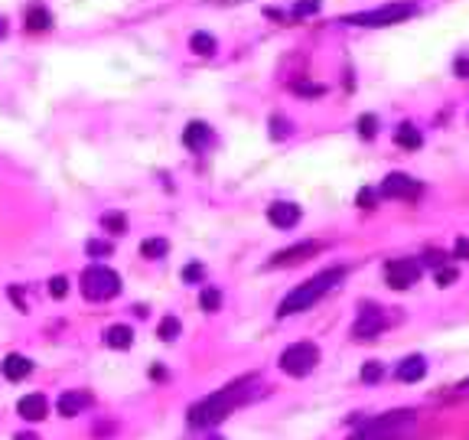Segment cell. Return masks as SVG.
I'll list each match as a JSON object with an SVG mask.
<instances>
[{"instance_id": "20", "label": "cell", "mask_w": 469, "mask_h": 440, "mask_svg": "<svg viewBox=\"0 0 469 440\" xmlns=\"http://www.w3.org/2000/svg\"><path fill=\"white\" fill-rule=\"evenodd\" d=\"M394 141H398V147H404V150H417L424 137H421V131H417L414 124H401L398 134H394Z\"/></svg>"}, {"instance_id": "24", "label": "cell", "mask_w": 469, "mask_h": 440, "mask_svg": "<svg viewBox=\"0 0 469 440\" xmlns=\"http://www.w3.org/2000/svg\"><path fill=\"white\" fill-rule=\"evenodd\" d=\"M183 333V326H179V319L176 317H163L160 319V329H157V336L160 339H167V343H173V339Z\"/></svg>"}, {"instance_id": "39", "label": "cell", "mask_w": 469, "mask_h": 440, "mask_svg": "<svg viewBox=\"0 0 469 440\" xmlns=\"http://www.w3.org/2000/svg\"><path fill=\"white\" fill-rule=\"evenodd\" d=\"M13 440H39V437H36V434H17Z\"/></svg>"}, {"instance_id": "31", "label": "cell", "mask_w": 469, "mask_h": 440, "mask_svg": "<svg viewBox=\"0 0 469 440\" xmlns=\"http://www.w3.org/2000/svg\"><path fill=\"white\" fill-rule=\"evenodd\" d=\"M456 277H460V271H456V268H440V271H437V284H440V287H450V284H456Z\"/></svg>"}, {"instance_id": "10", "label": "cell", "mask_w": 469, "mask_h": 440, "mask_svg": "<svg viewBox=\"0 0 469 440\" xmlns=\"http://www.w3.org/2000/svg\"><path fill=\"white\" fill-rule=\"evenodd\" d=\"M23 29L27 33H46V29H52V13L46 10V4L33 0V4L23 7Z\"/></svg>"}, {"instance_id": "25", "label": "cell", "mask_w": 469, "mask_h": 440, "mask_svg": "<svg viewBox=\"0 0 469 440\" xmlns=\"http://www.w3.org/2000/svg\"><path fill=\"white\" fill-rule=\"evenodd\" d=\"M290 134H293V124L287 121V118H281V114H274V118H271V137H274V141L290 137Z\"/></svg>"}, {"instance_id": "40", "label": "cell", "mask_w": 469, "mask_h": 440, "mask_svg": "<svg viewBox=\"0 0 469 440\" xmlns=\"http://www.w3.org/2000/svg\"><path fill=\"white\" fill-rule=\"evenodd\" d=\"M460 388H463V392H469V378H466V382H460Z\"/></svg>"}, {"instance_id": "32", "label": "cell", "mask_w": 469, "mask_h": 440, "mask_svg": "<svg viewBox=\"0 0 469 440\" xmlns=\"http://www.w3.org/2000/svg\"><path fill=\"white\" fill-rule=\"evenodd\" d=\"M183 281L186 284L202 281V264H189V268H183Z\"/></svg>"}, {"instance_id": "30", "label": "cell", "mask_w": 469, "mask_h": 440, "mask_svg": "<svg viewBox=\"0 0 469 440\" xmlns=\"http://www.w3.org/2000/svg\"><path fill=\"white\" fill-rule=\"evenodd\" d=\"M66 294H69V281H66V277H52V281H49V297L62 300Z\"/></svg>"}, {"instance_id": "18", "label": "cell", "mask_w": 469, "mask_h": 440, "mask_svg": "<svg viewBox=\"0 0 469 440\" xmlns=\"http://www.w3.org/2000/svg\"><path fill=\"white\" fill-rule=\"evenodd\" d=\"M131 343H134V333H131V326H108L104 329V346H111V349H131Z\"/></svg>"}, {"instance_id": "19", "label": "cell", "mask_w": 469, "mask_h": 440, "mask_svg": "<svg viewBox=\"0 0 469 440\" xmlns=\"http://www.w3.org/2000/svg\"><path fill=\"white\" fill-rule=\"evenodd\" d=\"M189 49H192L196 56H216L218 39L212 36V33H206V29H199V33H192V36H189Z\"/></svg>"}, {"instance_id": "33", "label": "cell", "mask_w": 469, "mask_h": 440, "mask_svg": "<svg viewBox=\"0 0 469 440\" xmlns=\"http://www.w3.org/2000/svg\"><path fill=\"white\" fill-rule=\"evenodd\" d=\"M362 378H365V382H378V378H382V366H378V362H368V366L362 369Z\"/></svg>"}, {"instance_id": "5", "label": "cell", "mask_w": 469, "mask_h": 440, "mask_svg": "<svg viewBox=\"0 0 469 440\" xmlns=\"http://www.w3.org/2000/svg\"><path fill=\"white\" fill-rule=\"evenodd\" d=\"M414 424V411H391V414H382L375 421H368L358 434V440H388L394 434H401L404 427Z\"/></svg>"}, {"instance_id": "37", "label": "cell", "mask_w": 469, "mask_h": 440, "mask_svg": "<svg viewBox=\"0 0 469 440\" xmlns=\"http://www.w3.org/2000/svg\"><path fill=\"white\" fill-rule=\"evenodd\" d=\"M456 258H469V238H460V242H456Z\"/></svg>"}, {"instance_id": "17", "label": "cell", "mask_w": 469, "mask_h": 440, "mask_svg": "<svg viewBox=\"0 0 469 440\" xmlns=\"http://www.w3.org/2000/svg\"><path fill=\"white\" fill-rule=\"evenodd\" d=\"M424 375H427V362H424L421 356H407L401 366H398V378H401V382H421Z\"/></svg>"}, {"instance_id": "28", "label": "cell", "mask_w": 469, "mask_h": 440, "mask_svg": "<svg viewBox=\"0 0 469 440\" xmlns=\"http://www.w3.org/2000/svg\"><path fill=\"white\" fill-rule=\"evenodd\" d=\"M293 92H297V95H303V98H319V95H326V85L297 82V85H293Z\"/></svg>"}, {"instance_id": "35", "label": "cell", "mask_w": 469, "mask_h": 440, "mask_svg": "<svg viewBox=\"0 0 469 440\" xmlns=\"http://www.w3.org/2000/svg\"><path fill=\"white\" fill-rule=\"evenodd\" d=\"M10 297H13V303H17L23 313H27V297H23V291H20V287H10Z\"/></svg>"}, {"instance_id": "27", "label": "cell", "mask_w": 469, "mask_h": 440, "mask_svg": "<svg viewBox=\"0 0 469 440\" xmlns=\"http://www.w3.org/2000/svg\"><path fill=\"white\" fill-rule=\"evenodd\" d=\"M358 134H362L365 141L375 137V134H378V118H375V114H362V118H358Z\"/></svg>"}, {"instance_id": "29", "label": "cell", "mask_w": 469, "mask_h": 440, "mask_svg": "<svg viewBox=\"0 0 469 440\" xmlns=\"http://www.w3.org/2000/svg\"><path fill=\"white\" fill-rule=\"evenodd\" d=\"M310 13H319V0H297L293 17H310Z\"/></svg>"}, {"instance_id": "7", "label": "cell", "mask_w": 469, "mask_h": 440, "mask_svg": "<svg viewBox=\"0 0 469 440\" xmlns=\"http://www.w3.org/2000/svg\"><path fill=\"white\" fill-rule=\"evenodd\" d=\"M385 281H388V287H394V291H407L411 284L421 281V264L414 261V258L388 261L385 264Z\"/></svg>"}, {"instance_id": "15", "label": "cell", "mask_w": 469, "mask_h": 440, "mask_svg": "<svg viewBox=\"0 0 469 440\" xmlns=\"http://www.w3.org/2000/svg\"><path fill=\"white\" fill-rule=\"evenodd\" d=\"M0 366H4V375H7L10 382H20V378H27V375L33 372V362H29L27 356H20V352H10Z\"/></svg>"}, {"instance_id": "12", "label": "cell", "mask_w": 469, "mask_h": 440, "mask_svg": "<svg viewBox=\"0 0 469 440\" xmlns=\"http://www.w3.org/2000/svg\"><path fill=\"white\" fill-rule=\"evenodd\" d=\"M319 252V242H300V245H293V248H284V252H277L271 258V264H297L303 261V258H313V254Z\"/></svg>"}, {"instance_id": "22", "label": "cell", "mask_w": 469, "mask_h": 440, "mask_svg": "<svg viewBox=\"0 0 469 440\" xmlns=\"http://www.w3.org/2000/svg\"><path fill=\"white\" fill-rule=\"evenodd\" d=\"M102 225H104V232H111V235H124V232H127V219H124L121 212H104Z\"/></svg>"}, {"instance_id": "8", "label": "cell", "mask_w": 469, "mask_h": 440, "mask_svg": "<svg viewBox=\"0 0 469 440\" xmlns=\"http://www.w3.org/2000/svg\"><path fill=\"white\" fill-rule=\"evenodd\" d=\"M421 183L414 177H407V173H388L385 179H382V196H388V199H417L421 196Z\"/></svg>"}, {"instance_id": "11", "label": "cell", "mask_w": 469, "mask_h": 440, "mask_svg": "<svg viewBox=\"0 0 469 440\" xmlns=\"http://www.w3.org/2000/svg\"><path fill=\"white\" fill-rule=\"evenodd\" d=\"M267 222L274 228H293V225L300 222V209L293 206V202H271L267 206Z\"/></svg>"}, {"instance_id": "6", "label": "cell", "mask_w": 469, "mask_h": 440, "mask_svg": "<svg viewBox=\"0 0 469 440\" xmlns=\"http://www.w3.org/2000/svg\"><path fill=\"white\" fill-rule=\"evenodd\" d=\"M319 362V349L313 346V343H293V346H287L281 352V369L287 375H310L313 369H316Z\"/></svg>"}, {"instance_id": "9", "label": "cell", "mask_w": 469, "mask_h": 440, "mask_svg": "<svg viewBox=\"0 0 469 440\" xmlns=\"http://www.w3.org/2000/svg\"><path fill=\"white\" fill-rule=\"evenodd\" d=\"M385 329V317L375 303H362V313H358L356 326H352V336L356 339H375L378 333Z\"/></svg>"}, {"instance_id": "26", "label": "cell", "mask_w": 469, "mask_h": 440, "mask_svg": "<svg viewBox=\"0 0 469 440\" xmlns=\"http://www.w3.org/2000/svg\"><path fill=\"white\" fill-rule=\"evenodd\" d=\"M85 252H88V258H108L114 248H111V242H104V238H92V242L85 245Z\"/></svg>"}, {"instance_id": "34", "label": "cell", "mask_w": 469, "mask_h": 440, "mask_svg": "<svg viewBox=\"0 0 469 440\" xmlns=\"http://www.w3.org/2000/svg\"><path fill=\"white\" fill-rule=\"evenodd\" d=\"M372 202H375V193H372V189H362V193H358V206L372 209Z\"/></svg>"}, {"instance_id": "2", "label": "cell", "mask_w": 469, "mask_h": 440, "mask_svg": "<svg viewBox=\"0 0 469 440\" xmlns=\"http://www.w3.org/2000/svg\"><path fill=\"white\" fill-rule=\"evenodd\" d=\"M238 398H241V382L228 385V388H222V392H216V394H209V398H202L199 404H192V411H189V424H192V427L218 424L234 408Z\"/></svg>"}, {"instance_id": "36", "label": "cell", "mask_w": 469, "mask_h": 440, "mask_svg": "<svg viewBox=\"0 0 469 440\" xmlns=\"http://www.w3.org/2000/svg\"><path fill=\"white\" fill-rule=\"evenodd\" d=\"M456 75H460V78H469V59L466 56L456 59Z\"/></svg>"}, {"instance_id": "16", "label": "cell", "mask_w": 469, "mask_h": 440, "mask_svg": "<svg viewBox=\"0 0 469 440\" xmlns=\"http://www.w3.org/2000/svg\"><path fill=\"white\" fill-rule=\"evenodd\" d=\"M209 137H212V131H209V124L206 121H192L183 131V144H186L189 150H202L209 147Z\"/></svg>"}, {"instance_id": "21", "label": "cell", "mask_w": 469, "mask_h": 440, "mask_svg": "<svg viewBox=\"0 0 469 440\" xmlns=\"http://www.w3.org/2000/svg\"><path fill=\"white\" fill-rule=\"evenodd\" d=\"M167 252H169V242H167V238H147V242H141V254H144V258H150V261L163 258Z\"/></svg>"}, {"instance_id": "38", "label": "cell", "mask_w": 469, "mask_h": 440, "mask_svg": "<svg viewBox=\"0 0 469 440\" xmlns=\"http://www.w3.org/2000/svg\"><path fill=\"white\" fill-rule=\"evenodd\" d=\"M7 36V17H0V39Z\"/></svg>"}, {"instance_id": "3", "label": "cell", "mask_w": 469, "mask_h": 440, "mask_svg": "<svg viewBox=\"0 0 469 440\" xmlns=\"http://www.w3.org/2000/svg\"><path fill=\"white\" fill-rule=\"evenodd\" d=\"M78 284H82V294L88 300H111V297H118V291H121V277H118L111 268H104V264L85 268Z\"/></svg>"}, {"instance_id": "14", "label": "cell", "mask_w": 469, "mask_h": 440, "mask_svg": "<svg viewBox=\"0 0 469 440\" xmlns=\"http://www.w3.org/2000/svg\"><path fill=\"white\" fill-rule=\"evenodd\" d=\"M92 404V398L85 392H66V394H59V401H56V411L62 414V418H76L78 411H85Z\"/></svg>"}, {"instance_id": "23", "label": "cell", "mask_w": 469, "mask_h": 440, "mask_svg": "<svg viewBox=\"0 0 469 440\" xmlns=\"http://www.w3.org/2000/svg\"><path fill=\"white\" fill-rule=\"evenodd\" d=\"M199 307L206 310V313H216V310L222 307V294H218L216 287H202V294H199Z\"/></svg>"}, {"instance_id": "1", "label": "cell", "mask_w": 469, "mask_h": 440, "mask_svg": "<svg viewBox=\"0 0 469 440\" xmlns=\"http://www.w3.org/2000/svg\"><path fill=\"white\" fill-rule=\"evenodd\" d=\"M342 277H346V271H342V268H326V271H319L316 277L303 281L297 291H290L287 297L281 300V307H277V317H290V313H303V310H310L313 303H316L323 294L332 291V287H336Z\"/></svg>"}, {"instance_id": "4", "label": "cell", "mask_w": 469, "mask_h": 440, "mask_svg": "<svg viewBox=\"0 0 469 440\" xmlns=\"http://www.w3.org/2000/svg\"><path fill=\"white\" fill-rule=\"evenodd\" d=\"M411 13H417L414 4H385L378 10H362V13H352L342 23L349 27H388V23H398V20H407Z\"/></svg>"}, {"instance_id": "13", "label": "cell", "mask_w": 469, "mask_h": 440, "mask_svg": "<svg viewBox=\"0 0 469 440\" xmlns=\"http://www.w3.org/2000/svg\"><path fill=\"white\" fill-rule=\"evenodd\" d=\"M17 411H20V418H27V421H43L49 414L46 394H27V398H20Z\"/></svg>"}]
</instances>
